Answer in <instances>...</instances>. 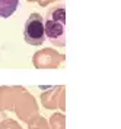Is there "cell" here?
I'll return each mask as SVG.
<instances>
[{
  "mask_svg": "<svg viewBox=\"0 0 121 129\" xmlns=\"http://www.w3.org/2000/svg\"><path fill=\"white\" fill-rule=\"evenodd\" d=\"M21 0H0V18L12 16L19 8Z\"/></svg>",
  "mask_w": 121,
  "mask_h": 129,
  "instance_id": "3",
  "label": "cell"
},
{
  "mask_svg": "<svg viewBox=\"0 0 121 129\" xmlns=\"http://www.w3.org/2000/svg\"><path fill=\"white\" fill-rule=\"evenodd\" d=\"M45 38H48L54 46L64 47L66 46V8L57 6L48 12L47 19L44 21Z\"/></svg>",
  "mask_w": 121,
  "mask_h": 129,
  "instance_id": "1",
  "label": "cell"
},
{
  "mask_svg": "<svg viewBox=\"0 0 121 129\" xmlns=\"http://www.w3.org/2000/svg\"><path fill=\"white\" fill-rule=\"evenodd\" d=\"M25 41L31 46H41L45 41V31H44V18L40 13H32L25 22L24 28Z\"/></svg>",
  "mask_w": 121,
  "mask_h": 129,
  "instance_id": "2",
  "label": "cell"
}]
</instances>
